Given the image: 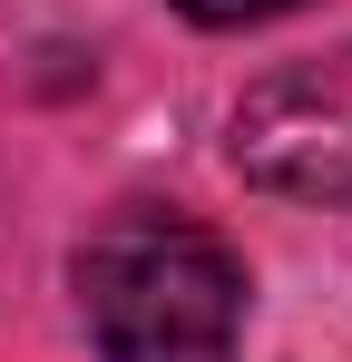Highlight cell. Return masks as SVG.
I'll list each match as a JSON object with an SVG mask.
<instances>
[{"label":"cell","instance_id":"1","mask_svg":"<svg viewBox=\"0 0 352 362\" xmlns=\"http://www.w3.org/2000/svg\"><path fill=\"white\" fill-rule=\"evenodd\" d=\"M78 313L98 362H235L245 264L176 206H127L78 245Z\"/></svg>","mask_w":352,"mask_h":362},{"label":"cell","instance_id":"2","mask_svg":"<svg viewBox=\"0 0 352 362\" xmlns=\"http://www.w3.org/2000/svg\"><path fill=\"white\" fill-rule=\"evenodd\" d=\"M235 167L293 206H352V49L264 69L235 98Z\"/></svg>","mask_w":352,"mask_h":362},{"label":"cell","instance_id":"3","mask_svg":"<svg viewBox=\"0 0 352 362\" xmlns=\"http://www.w3.org/2000/svg\"><path fill=\"white\" fill-rule=\"evenodd\" d=\"M196 30H254V20H284L293 0H176Z\"/></svg>","mask_w":352,"mask_h":362}]
</instances>
